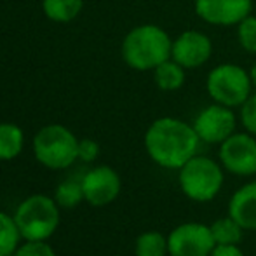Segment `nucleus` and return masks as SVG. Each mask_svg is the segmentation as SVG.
<instances>
[{
	"label": "nucleus",
	"mask_w": 256,
	"mask_h": 256,
	"mask_svg": "<svg viewBox=\"0 0 256 256\" xmlns=\"http://www.w3.org/2000/svg\"><path fill=\"white\" fill-rule=\"evenodd\" d=\"M148 157L164 169H180L197 155L200 138L194 126L174 117H160L145 132Z\"/></svg>",
	"instance_id": "1"
},
{
	"label": "nucleus",
	"mask_w": 256,
	"mask_h": 256,
	"mask_svg": "<svg viewBox=\"0 0 256 256\" xmlns=\"http://www.w3.org/2000/svg\"><path fill=\"white\" fill-rule=\"evenodd\" d=\"M172 40L164 28L157 24H140L129 30L122 40V60L138 72L155 70L171 58Z\"/></svg>",
	"instance_id": "2"
},
{
	"label": "nucleus",
	"mask_w": 256,
	"mask_h": 256,
	"mask_svg": "<svg viewBox=\"0 0 256 256\" xmlns=\"http://www.w3.org/2000/svg\"><path fill=\"white\" fill-rule=\"evenodd\" d=\"M14 220L24 240H48L60 225V206L44 194H35L16 208Z\"/></svg>",
	"instance_id": "3"
},
{
	"label": "nucleus",
	"mask_w": 256,
	"mask_h": 256,
	"mask_svg": "<svg viewBox=\"0 0 256 256\" xmlns=\"http://www.w3.org/2000/svg\"><path fill=\"white\" fill-rule=\"evenodd\" d=\"M34 155L44 168L61 171L78 158V140L61 124L44 126L34 138Z\"/></svg>",
	"instance_id": "4"
},
{
	"label": "nucleus",
	"mask_w": 256,
	"mask_h": 256,
	"mask_svg": "<svg viewBox=\"0 0 256 256\" xmlns=\"http://www.w3.org/2000/svg\"><path fill=\"white\" fill-rule=\"evenodd\" d=\"M180 188L196 202H209L223 186V166L206 155H194L183 168L178 169Z\"/></svg>",
	"instance_id": "5"
},
{
	"label": "nucleus",
	"mask_w": 256,
	"mask_h": 256,
	"mask_svg": "<svg viewBox=\"0 0 256 256\" xmlns=\"http://www.w3.org/2000/svg\"><path fill=\"white\" fill-rule=\"evenodd\" d=\"M250 72L234 63H223L214 66L206 78V91L214 103L236 108L240 106L251 96Z\"/></svg>",
	"instance_id": "6"
},
{
	"label": "nucleus",
	"mask_w": 256,
	"mask_h": 256,
	"mask_svg": "<svg viewBox=\"0 0 256 256\" xmlns=\"http://www.w3.org/2000/svg\"><path fill=\"white\" fill-rule=\"evenodd\" d=\"M216 242L209 225L204 223H182L168 236L171 256H209Z\"/></svg>",
	"instance_id": "7"
},
{
	"label": "nucleus",
	"mask_w": 256,
	"mask_h": 256,
	"mask_svg": "<svg viewBox=\"0 0 256 256\" xmlns=\"http://www.w3.org/2000/svg\"><path fill=\"white\" fill-rule=\"evenodd\" d=\"M223 169L236 176L256 172V136L250 132H234L220 145L218 152Z\"/></svg>",
	"instance_id": "8"
},
{
	"label": "nucleus",
	"mask_w": 256,
	"mask_h": 256,
	"mask_svg": "<svg viewBox=\"0 0 256 256\" xmlns=\"http://www.w3.org/2000/svg\"><path fill=\"white\" fill-rule=\"evenodd\" d=\"M192 126L200 142L222 145L228 136L236 132L237 118L230 106L212 103L199 112Z\"/></svg>",
	"instance_id": "9"
},
{
	"label": "nucleus",
	"mask_w": 256,
	"mask_h": 256,
	"mask_svg": "<svg viewBox=\"0 0 256 256\" xmlns=\"http://www.w3.org/2000/svg\"><path fill=\"white\" fill-rule=\"evenodd\" d=\"M84 200L94 208H104L118 197L122 182L118 172L110 166H96L80 180Z\"/></svg>",
	"instance_id": "10"
},
{
	"label": "nucleus",
	"mask_w": 256,
	"mask_h": 256,
	"mask_svg": "<svg viewBox=\"0 0 256 256\" xmlns=\"http://www.w3.org/2000/svg\"><path fill=\"white\" fill-rule=\"evenodd\" d=\"M194 9L208 24L237 26L251 14L253 0H194Z\"/></svg>",
	"instance_id": "11"
},
{
	"label": "nucleus",
	"mask_w": 256,
	"mask_h": 256,
	"mask_svg": "<svg viewBox=\"0 0 256 256\" xmlns=\"http://www.w3.org/2000/svg\"><path fill=\"white\" fill-rule=\"evenodd\" d=\"M212 56V42L202 32L186 30L172 40L171 58L185 70L199 68Z\"/></svg>",
	"instance_id": "12"
},
{
	"label": "nucleus",
	"mask_w": 256,
	"mask_h": 256,
	"mask_svg": "<svg viewBox=\"0 0 256 256\" xmlns=\"http://www.w3.org/2000/svg\"><path fill=\"white\" fill-rule=\"evenodd\" d=\"M228 214L244 230H256V182L246 183L234 192L228 202Z\"/></svg>",
	"instance_id": "13"
},
{
	"label": "nucleus",
	"mask_w": 256,
	"mask_h": 256,
	"mask_svg": "<svg viewBox=\"0 0 256 256\" xmlns=\"http://www.w3.org/2000/svg\"><path fill=\"white\" fill-rule=\"evenodd\" d=\"M154 80L160 91H178V89L183 88V84L186 80L185 68L180 63H176L172 58H169L168 61L160 63L154 70Z\"/></svg>",
	"instance_id": "14"
},
{
	"label": "nucleus",
	"mask_w": 256,
	"mask_h": 256,
	"mask_svg": "<svg viewBox=\"0 0 256 256\" xmlns=\"http://www.w3.org/2000/svg\"><path fill=\"white\" fill-rule=\"evenodd\" d=\"M24 134L12 122L0 124V160H12L23 152Z\"/></svg>",
	"instance_id": "15"
},
{
	"label": "nucleus",
	"mask_w": 256,
	"mask_h": 256,
	"mask_svg": "<svg viewBox=\"0 0 256 256\" xmlns=\"http://www.w3.org/2000/svg\"><path fill=\"white\" fill-rule=\"evenodd\" d=\"M84 0H42L44 14L56 23H70L80 14Z\"/></svg>",
	"instance_id": "16"
},
{
	"label": "nucleus",
	"mask_w": 256,
	"mask_h": 256,
	"mask_svg": "<svg viewBox=\"0 0 256 256\" xmlns=\"http://www.w3.org/2000/svg\"><path fill=\"white\" fill-rule=\"evenodd\" d=\"M209 228L216 244H239L242 240L244 228L230 214L214 220Z\"/></svg>",
	"instance_id": "17"
},
{
	"label": "nucleus",
	"mask_w": 256,
	"mask_h": 256,
	"mask_svg": "<svg viewBox=\"0 0 256 256\" xmlns=\"http://www.w3.org/2000/svg\"><path fill=\"white\" fill-rule=\"evenodd\" d=\"M134 254L136 256H168V237H164L160 232L148 230L138 236L134 242Z\"/></svg>",
	"instance_id": "18"
},
{
	"label": "nucleus",
	"mask_w": 256,
	"mask_h": 256,
	"mask_svg": "<svg viewBox=\"0 0 256 256\" xmlns=\"http://www.w3.org/2000/svg\"><path fill=\"white\" fill-rule=\"evenodd\" d=\"M21 239L23 237H21L14 216L0 211V256L16 253Z\"/></svg>",
	"instance_id": "19"
},
{
	"label": "nucleus",
	"mask_w": 256,
	"mask_h": 256,
	"mask_svg": "<svg viewBox=\"0 0 256 256\" xmlns=\"http://www.w3.org/2000/svg\"><path fill=\"white\" fill-rule=\"evenodd\" d=\"M54 200L63 209H74L84 200V190H82L80 180H64L56 186Z\"/></svg>",
	"instance_id": "20"
},
{
	"label": "nucleus",
	"mask_w": 256,
	"mask_h": 256,
	"mask_svg": "<svg viewBox=\"0 0 256 256\" xmlns=\"http://www.w3.org/2000/svg\"><path fill=\"white\" fill-rule=\"evenodd\" d=\"M237 40L250 54H256V16H248L237 24Z\"/></svg>",
	"instance_id": "21"
},
{
	"label": "nucleus",
	"mask_w": 256,
	"mask_h": 256,
	"mask_svg": "<svg viewBox=\"0 0 256 256\" xmlns=\"http://www.w3.org/2000/svg\"><path fill=\"white\" fill-rule=\"evenodd\" d=\"M16 256H56L48 240H24L16 250Z\"/></svg>",
	"instance_id": "22"
},
{
	"label": "nucleus",
	"mask_w": 256,
	"mask_h": 256,
	"mask_svg": "<svg viewBox=\"0 0 256 256\" xmlns=\"http://www.w3.org/2000/svg\"><path fill=\"white\" fill-rule=\"evenodd\" d=\"M240 122L250 134L256 136V92H251L250 98L240 104Z\"/></svg>",
	"instance_id": "23"
},
{
	"label": "nucleus",
	"mask_w": 256,
	"mask_h": 256,
	"mask_svg": "<svg viewBox=\"0 0 256 256\" xmlns=\"http://www.w3.org/2000/svg\"><path fill=\"white\" fill-rule=\"evenodd\" d=\"M100 155V145L98 142L91 138L78 140V158L84 162H92L96 160Z\"/></svg>",
	"instance_id": "24"
},
{
	"label": "nucleus",
	"mask_w": 256,
	"mask_h": 256,
	"mask_svg": "<svg viewBox=\"0 0 256 256\" xmlns=\"http://www.w3.org/2000/svg\"><path fill=\"white\" fill-rule=\"evenodd\" d=\"M209 256H244L237 244H216Z\"/></svg>",
	"instance_id": "25"
},
{
	"label": "nucleus",
	"mask_w": 256,
	"mask_h": 256,
	"mask_svg": "<svg viewBox=\"0 0 256 256\" xmlns=\"http://www.w3.org/2000/svg\"><path fill=\"white\" fill-rule=\"evenodd\" d=\"M250 77H251V84H253V88L256 89V63L251 66V70H250Z\"/></svg>",
	"instance_id": "26"
},
{
	"label": "nucleus",
	"mask_w": 256,
	"mask_h": 256,
	"mask_svg": "<svg viewBox=\"0 0 256 256\" xmlns=\"http://www.w3.org/2000/svg\"><path fill=\"white\" fill-rule=\"evenodd\" d=\"M6 256H16V254H14V253H12V254H6Z\"/></svg>",
	"instance_id": "27"
}]
</instances>
